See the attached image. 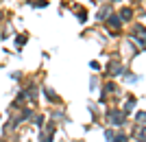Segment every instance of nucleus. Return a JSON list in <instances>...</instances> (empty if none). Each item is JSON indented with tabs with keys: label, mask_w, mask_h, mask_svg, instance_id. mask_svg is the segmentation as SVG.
I'll return each instance as SVG.
<instances>
[{
	"label": "nucleus",
	"mask_w": 146,
	"mask_h": 142,
	"mask_svg": "<svg viewBox=\"0 0 146 142\" xmlns=\"http://www.w3.org/2000/svg\"><path fill=\"white\" fill-rule=\"evenodd\" d=\"M122 72V66H118V63H111V74H120Z\"/></svg>",
	"instance_id": "obj_3"
},
{
	"label": "nucleus",
	"mask_w": 146,
	"mask_h": 142,
	"mask_svg": "<svg viewBox=\"0 0 146 142\" xmlns=\"http://www.w3.org/2000/svg\"><path fill=\"white\" fill-rule=\"evenodd\" d=\"M107 120H109L111 125H122V120H124V116H122L120 111H109V114H107Z\"/></svg>",
	"instance_id": "obj_1"
},
{
	"label": "nucleus",
	"mask_w": 146,
	"mask_h": 142,
	"mask_svg": "<svg viewBox=\"0 0 146 142\" xmlns=\"http://www.w3.org/2000/svg\"><path fill=\"white\" fill-rule=\"evenodd\" d=\"M131 15H133V11H131L129 7H127V9H122V18H124V20H129Z\"/></svg>",
	"instance_id": "obj_4"
},
{
	"label": "nucleus",
	"mask_w": 146,
	"mask_h": 142,
	"mask_svg": "<svg viewBox=\"0 0 146 142\" xmlns=\"http://www.w3.org/2000/svg\"><path fill=\"white\" fill-rule=\"evenodd\" d=\"M107 24H109L111 29L116 31V29H120V18H118V15H111V18L107 20Z\"/></svg>",
	"instance_id": "obj_2"
}]
</instances>
